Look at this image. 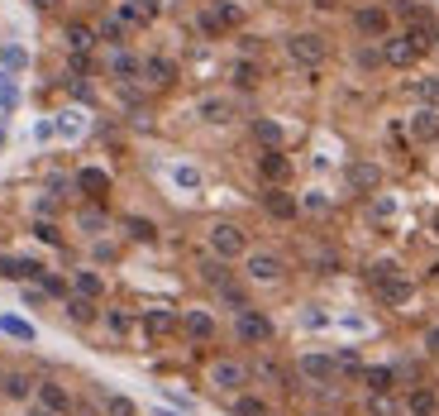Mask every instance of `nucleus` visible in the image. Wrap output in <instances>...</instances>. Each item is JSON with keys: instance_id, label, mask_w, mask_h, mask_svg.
<instances>
[{"instance_id": "5", "label": "nucleus", "mask_w": 439, "mask_h": 416, "mask_svg": "<svg viewBox=\"0 0 439 416\" xmlns=\"http://www.w3.org/2000/svg\"><path fill=\"white\" fill-rule=\"evenodd\" d=\"M239 340H249V345H267L272 340V320L258 316V311H239Z\"/></svg>"}, {"instance_id": "54", "label": "nucleus", "mask_w": 439, "mask_h": 416, "mask_svg": "<svg viewBox=\"0 0 439 416\" xmlns=\"http://www.w3.org/2000/svg\"><path fill=\"white\" fill-rule=\"evenodd\" d=\"M435 235H439V215H435Z\"/></svg>"}, {"instance_id": "13", "label": "nucleus", "mask_w": 439, "mask_h": 416, "mask_svg": "<svg viewBox=\"0 0 439 416\" xmlns=\"http://www.w3.org/2000/svg\"><path fill=\"white\" fill-rule=\"evenodd\" d=\"M139 77L148 81V86H172V81H177V67L167 63V58H148V63L139 67Z\"/></svg>"}, {"instance_id": "1", "label": "nucleus", "mask_w": 439, "mask_h": 416, "mask_svg": "<svg viewBox=\"0 0 439 416\" xmlns=\"http://www.w3.org/2000/svg\"><path fill=\"white\" fill-rule=\"evenodd\" d=\"M286 58H291L296 67H306V72L315 77V72L325 67L329 49H325V39H320V34H291V39H286Z\"/></svg>"}, {"instance_id": "52", "label": "nucleus", "mask_w": 439, "mask_h": 416, "mask_svg": "<svg viewBox=\"0 0 439 416\" xmlns=\"http://www.w3.org/2000/svg\"><path fill=\"white\" fill-rule=\"evenodd\" d=\"M33 5H38V10H58L63 0H33Z\"/></svg>"}, {"instance_id": "37", "label": "nucleus", "mask_w": 439, "mask_h": 416, "mask_svg": "<svg viewBox=\"0 0 439 416\" xmlns=\"http://www.w3.org/2000/svg\"><path fill=\"white\" fill-rule=\"evenodd\" d=\"M77 297H100V278L95 273H77Z\"/></svg>"}, {"instance_id": "6", "label": "nucleus", "mask_w": 439, "mask_h": 416, "mask_svg": "<svg viewBox=\"0 0 439 416\" xmlns=\"http://www.w3.org/2000/svg\"><path fill=\"white\" fill-rule=\"evenodd\" d=\"M415 58H420V49L410 44L406 34H396V39L387 34V44H382V63H392V67H410Z\"/></svg>"}, {"instance_id": "22", "label": "nucleus", "mask_w": 439, "mask_h": 416, "mask_svg": "<svg viewBox=\"0 0 439 416\" xmlns=\"http://www.w3.org/2000/svg\"><path fill=\"white\" fill-rule=\"evenodd\" d=\"M363 378H368V387H373V392H392V383H396V373L387 364L382 368H363Z\"/></svg>"}, {"instance_id": "41", "label": "nucleus", "mask_w": 439, "mask_h": 416, "mask_svg": "<svg viewBox=\"0 0 439 416\" xmlns=\"http://www.w3.org/2000/svg\"><path fill=\"white\" fill-rule=\"evenodd\" d=\"M201 34L205 39H220V34H224V24L215 19V10H201Z\"/></svg>"}, {"instance_id": "17", "label": "nucleus", "mask_w": 439, "mask_h": 416, "mask_svg": "<svg viewBox=\"0 0 439 416\" xmlns=\"http://www.w3.org/2000/svg\"><path fill=\"white\" fill-rule=\"evenodd\" d=\"M143 325H148V335H153V340H162V335H172V330H177V316L157 306V311H148V316H143Z\"/></svg>"}, {"instance_id": "20", "label": "nucleus", "mask_w": 439, "mask_h": 416, "mask_svg": "<svg viewBox=\"0 0 439 416\" xmlns=\"http://www.w3.org/2000/svg\"><path fill=\"white\" fill-rule=\"evenodd\" d=\"M410 129H415V139H439V115L425 106V111L410 120Z\"/></svg>"}, {"instance_id": "56", "label": "nucleus", "mask_w": 439, "mask_h": 416, "mask_svg": "<svg viewBox=\"0 0 439 416\" xmlns=\"http://www.w3.org/2000/svg\"><path fill=\"white\" fill-rule=\"evenodd\" d=\"M435 268H439V263H435Z\"/></svg>"}, {"instance_id": "2", "label": "nucleus", "mask_w": 439, "mask_h": 416, "mask_svg": "<svg viewBox=\"0 0 439 416\" xmlns=\"http://www.w3.org/2000/svg\"><path fill=\"white\" fill-rule=\"evenodd\" d=\"M210 249H215V258H239L244 254V235H239L234 225H210Z\"/></svg>"}, {"instance_id": "27", "label": "nucleus", "mask_w": 439, "mask_h": 416, "mask_svg": "<svg viewBox=\"0 0 439 416\" xmlns=\"http://www.w3.org/2000/svg\"><path fill=\"white\" fill-rule=\"evenodd\" d=\"M15 101H19L15 77H10V72H0V115H5V111H15Z\"/></svg>"}, {"instance_id": "4", "label": "nucleus", "mask_w": 439, "mask_h": 416, "mask_svg": "<svg viewBox=\"0 0 439 416\" xmlns=\"http://www.w3.org/2000/svg\"><path fill=\"white\" fill-rule=\"evenodd\" d=\"M353 29L368 34V39H387L392 34V19H387V10H377V5H363L358 15H353Z\"/></svg>"}, {"instance_id": "35", "label": "nucleus", "mask_w": 439, "mask_h": 416, "mask_svg": "<svg viewBox=\"0 0 439 416\" xmlns=\"http://www.w3.org/2000/svg\"><path fill=\"white\" fill-rule=\"evenodd\" d=\"M58 129H63L67 139H72V134H81V129H86V115H81V111H67L63 120H58Z\"/></svg>"}, {"instance_id": "3", "label": "nucleus", "mask_w": 439, "mask_h": 416, "mask_svg": "<svg viewBox=\"0 0 439 416\" xmlns=\"http://www.w3.org/2000/svg\"><path fill=\"white\" fill-rule=\"evenodd\" d=\"M210 383H215L220 392H239V387L249 383V368H244V364H229V359H220V364H210Z\"/></svg>"}, {"instance_id": "51", "label": "nucleus", "mask_w": 439, "mask_h": 416, "mask_svg": "<svg viewBox=\"0 0 439 416\" xmlns=\"http://www.w3.org/2000/svg\"><path fill=\"white\" fill-rule=\"evenodd\" d=\"M425 350L439 354V325H435V330H425Z\"/></svg>"}, {"instance_id": "32", "label": "nucleus", "mask_w": 439, "mask_h": 416, "mask_svg": "<svg viewBox=\"0 0 439 416\" xmlns=\"http://www.w3.org/2000/svg\"><path fill=\"white\" fill-rule=\"evenodd\" d=\"M415 96H420L425 106H439V77H420L415 81Z\"/></svg>"}, {"instance_id": "25", "label": "nucleus", "mask_w": 439, "mask_h": 416, "mask_svg": "<svg viewBox=\"0 0 439 416\" xmlns=\"http://www.w3.org/2000/svg\"><path fill=\"white\" fill-rule=\"evenodd\" d=\"M267 210H272L277 220H291V215H296V201L286 192H267Z\"/></svg>"}, {"instance_id": "26", "label": "nucleus", "mask_w": 439, "mask_h": 416, "mask_svg": "<svg viewBox=\"0 0 439 416\" xmlns=\"http://www.w3.org/2000/svg\"><path fill=\"white\" fill-rule=\"evenodd\" d=\"M38 397H43V407H53V412H67V407H72L58 383H38Z\"/></svg>"}, {"instance_id": "23", "label": "nucleus", "mask_w": 439, "mask_h": 416, "mask_svg": "<svg viewBox=\"0 0 439 416\" xmlns=\"http://www.w3.org/2000/svg\"><path fill=\"white\" fill-rule=\"evenodd\" d=\"M210 10H215V19L224 24V29H234V24H244V10H239L234 0H215Z\"/></svg>"}, {"instance_id": "40", "label": "nucleus", "mask_w": 439, "mask_h": 416, "mask_svg": "<svg viewBox=\"0 0 439 416\" xmlns=\"http://www.w3.org/2000/svg\"><path fill=\"white\" fill-rule=\"evenodd\" d=\"M100 39H110V44L120 49V44H125V24H120V19H105V24H100Z\"/></svg>"}, {"instance_id": "53", "label": "nucleus", "mask_w": 439, "mask_h": 416, "mask_svg": "<svg viewBox=\"0 0 439 416\" xmlns=\"http://www.w3.org/2000/svg\"><path fill=\"white\" fill-rule=\"evenodd\" d=\"M311 5H320V10H329V5H334V0H311Z\"/></svg>"}, {"instance_id": "39", "label": "nucleus", "mask_w": 439, "mask_h": 416, "mask_svg": "<svg viewBox=\"0 0 439 416\" xmlns=\"http://www.w3.org/2000/svg\"><path fill=\"white\" fill-rule=\"evenodd\" d=\"M258 77H263V72H258L253 63H239V67H234V81H239V86H258Z\"/></svg>"}, {"instance_id": "8", "label": "nucleus", "mask_w": 439, "mask_h": 416, "mask_svg": "<svg viewBox=\"0 0 439 416\" xmlns=\"http://www.w3.org/2000/svg\"><path fill=\"white\" fill-rule=\"evenodd\" d=\"M115 19H120L125 29H129V24H153V19H157V0H125Z\"/></svg>"}, {"instance_id": "44", "label": "nucleus", "mask_w": 439, "mask_h": 416, "mask_svg": "<svg viewBox=\"0 0 439 416\" xmlns=\"http://www.w3.org/2000/svg\"><path fill=\"white\" fill-rule=\"evenodd\" d=\"M234 412H239V416H267V407H263L258 397H239V407H234Z\"/></svg>"}, {"instance_id": "29", "label": "nucleus", "mask_w": 439, "mask_h": 416, "mask_svg": "<svg viewBox=\"0 0 439 416\" xmlns=\"http://www.w3.org/2000/svg\"><path fill=\"white\" fill-rule=\"evenodd\" d=\"M33 392V383L29 378H24V373H10V378H5V397H15V402H24Z\"/></svg>"}, {"instance_id": "46", "label": "nucleus", "mask_w": 439, "mask_h": 416, "mask_svg": "<svg viewBox=\"0 0 439 416\" xmlns=\"http://www.w3.org/2000/svg\"><path fill=\"white\" fill-rule=\"evenodd\" d=\"M110 330H115V335H125V330H129V316H125V311H110Z\"/></svg>"}, {"instance_id": "14", "label": "nucleus", "mask_w": 439, "mask_h": 416, "mask_svg": "<svg viewBox=\"0 0 439 416\" xmlns=\"http://www.w3.org/2000/svg\"><path fill=\"white\" fill-rule=\"evenodd\" d=\"M77 187L86 196H105L110 192V173H100V168H81L77 173Z\"/></svg>"}, {"instance_id": "28", "label": "nucleus", "mask_w": 439, "mask_h": 416, "mask_svg": "<svg viewBox=\"0 0 439 416\" xmlns=\"http://www.w3.org/2000/svg\"><path fill=\"white\" fill-rule=\"evenodd\" d=\"M0 330L15 335V340H33V325H29V320H19V316H0Z\"/></svg>"}, {"instance_id": "47", "label": "nucleus", "mask_w": 439, "mask_h": 416, "mask_svg": "<svg viewBox=\"0 0 439 416\" xmlns=\"http://www.w3.org/2000/svg\"><path fill=\"white\" fill-rule=\"evenodd\" d=\"M396 273V263L392 258H382V263H373V283H382V278H392Z\"/></svg>"}, {"instance_id": "7", "label": "nucleus", "mask_w": 439, "mask_h": 416, "mask_svg": "<svg viewBox=\"0 0 439 416\" xmlns=\"http://www.w3.org/2000/svg\"><path fill=\"white\" fill-rule=\"evenodd\" d=\"M196 115L210 120V125H229V120H234V101L229 96H201L196 101Z\"/></svg>"}, {"instance_id": "11", "label": "nucleus", "mask_w": 439, "mask_h": 416, "mask_svg": "<svg viewBox=\"0 0 439 416\" xmlns=\"http://www.w3.org/2000/svg\"><path fill=\"white\" fill-rule=\"evenodd\" d=\"M258 173H263L267 182H286L291 163H286V153H282V148H263V158H258Z\"/></svg>"}, {"instance_id": "45", "label": "nucleus", "mask_w": 439, "mask_h": 416, "mask_svg": "<svg viewBox=\"0 0 439 416\" xmlns=\"http://www.w3.org/2000/svg\"><path fill=\"white\" fill-rule=\"evenodd\" d=\"M373 215H377V220H392V215H396V201H392V196H382V201L373 206Z\"/></svg>"}, {"instance_id": "31", "label": "nucleus", "mask_w": 439, "mask_h": 416, "mask_svg": "<svg viewBox=\"0 0 439 416\" xmlns=\"http://www.w3.org/2000/svg\"><path fill=\"white\" fill-rule=\"evenodd\" d=\"M67 316H72V320H91V316H95L91 297H77V292H72V302H67Z\"/></svg>"}, {"instance_id": "33", "label": "nucleus", "mask_w": 439, "mask_h": 416, "mask_svg": "<svg viewBox=\"0 0 439 416\" xmlns=\"http://www.w3.org/2000/svg\"><path fill=\"white\" fill-rule=\"evenodd\" d=\"M172 182H177V187H187V192H196V187H201V173L182 163V168H172Z\"/></svg>"}, {"instance_id": "36", "label": "nucleus", "mask_w": 439, "mask_h": 416, "mask_svg": "<svg viewBox=\"0 0 439 416\" xmlns=\"http://www.w3.org/2000/svg\"><path fill=\"white\" fill-rule=\"evenodd\" d=\"M373 416H401V407H396V397H387V392H373Z\"/></svg>"}, {"instance_id": "12", "label": "nucleus", "mask_w": 439, "mask_h": 416, "mask_svg": "<svg viewBox=\"0 0 439 416\" xmlns=\"http://www.w3.org/2000/svg\"><path fill=\"white\" fill-rule=\"evenodd\" d=\"M377 292H382V302L387 306H401V302H410V278H401V273H392V278H382V283H377Z\"/></svg>"}, {"instance_id": "48", "label": "nucleus", "mask_w": 439, "mask_h": 416, "mask_svg": "<svg viewBox=\"0 0 439 416\" xmlns=\"http://www.w3.org/2000/svg\"><path fill=\"white\" fill-rule=\"evenodd\" d=\"M33 235H38V240H43V244H58V230H53V225H33Z\"/></svg>"}, {"instance_id": "42", "label": "nucleus", "mask_w": 439, "mask_h": 416, "mask_svg": "<svg viewBox=\"0 0 439 416\" xmlns=\"http://www.w3.org/2000/svg\"><path fill=\"white\" fill-rule=\"evenodd\" d=\"M125 230H129V235H134V240H143V244H148V240H153V235H157L153 225H148V220H139V215H134V220H129Z\"/></svg>"}, {"instance_id": "38", "label": "nucleus", "mask_w": 439, "mask_h": 416, "mask_svg": "<svg viewBox=\"0 0 439 416\" xmlns=\"http://www.w3.org/2000/svg\"><path fill=\"white\" fill-rule=\"evenodd\" d=\"M81 230H86V235H100V230H105V215H100V210H81Z\"/></svg>"}, {"instance_id": "21", "label": "nucleus", "mask_w": 439, "mask_h": 416, "mask_svg": "<svg viewBox=\"0 0 439 416\" xmlns=\"http://www.w3.org/2000/svg\"><path fill=\"white\" fill-rule=\"evenodd\" d=\"M253 139L263 148H282V125H272V120H258L253 125Z\"/></svg>"}, {"instance_id": "43", "label": "nucleus", "mask_w": 439, "mask_h": 416, "mask_svg": "<svg viewBox=\"0 0 439 416\" xmlns=\"http://www.w3.org/2000/svg\"><path fill=\"white\" fill-rule=\"evenodd\" d=\"M105 412L110 416H134V402L129 397H105Z\"/></svg>"}, {"instance_id": "50", "label": "nucleus", "mask_w": 439, "mask_h": 416, "mask_svg": "<svg viewBox=\"0 0 439 416\" xmlns=\"http://www.w3.org/2000/svg\"><path fill=\"white\" fill-rule=\"evenodd\" d=\"M334 368H348V373H353V368H358V354H353V350H344L339 359H334Z\"/></svg>"}, {"instance_id": "16", "label": "nucleus", "mask_w": 439, "mask_h": 416, "mask_svg": "<svg viewBox=\"0 0 439 416\" xmlns=\"http://www.w3.org/2000/svg\"><path fill=\"white\" fill-rule=\"evenodd\" d=\"M139 58H134V53H125V49H115V53H110V72H115V77H120V81H134V77H139Z\"/></svg>"}, {"instance_id": "30", "label": "nucleus", "mask_w": 439, "mask_h": 416, "mask_svg": "<svg viewBox=\"0 0 439 416\" xmlns=\"http://www.w3.org/2000/svg\"><path fill=\"white\" fill-rule=\"evenodd\" d=\"M67 44H72L77 53H86V49L95 44V29H86V24H72V29H67Z\"/></svg>"}, {"instance_id": "18", "label": "nucleus", "mask_w": 439, "mask_h": 416, "mask_svg": "<svg viewBox=\"0 0 439 416\" xmlns=\"http://www.w3.org/2000/svg\"><path fill=\"white\" fill-rule=\"evenodd\" d=\"M182 330H187L191 340H210V335H215V320L205 316V311H187V320H182Z\"/></svg>"}, {"instance_id": "10", "label": "nucleus", "mask_w": 439, "mask_h": 416, "mask_svg": "<svg viewBox=\"0 0 439 416\" xmlns=\"http://www.w3.org/2000/svg\"><path fill=\"white\" fill-rule=\"evenodd\" d=\"M249 278L253 283H277L282 278V258L277 254H249Z\"/></svg>"}, {"instance_id": "15", "label": "nucleus", "mask_w": 439, "mask_h": 416, "mask_svg": "<svg viewBox=\"0 0 439 416\" xmlns=\"http://www.w3.org/2000/svg\"><path fill=\"white\" fill-rule=\"evenodd\" d=\"M301 373L311 383H325L329 373H334V359H325V354H301Z\"/></svg>"}, {"instance_id": "19", "label": "nucleus", "mask_w": 439, "mask_h": 416, "mask_svg": "<svg viewBox=\"0 0 439 416\" xmlns=\"http://www.w3.org/2000/svg\"><path fill=\"white\" fill-rule=\"evenodd\" d=\"M0 67L15 77V72H24V67H29V53L19 49V44H0Z\"/></svg>"}, {"instance_id": "34", "label": "nucleus", "mask_w": 439, "mask_h": 416, "mask_svg": "<svg viewBox=\"0 0 439 416\" xmlns=\"http://www.w3.org/2000/svg\"><path fill=\"white\" fill-rule=\"evenodd\" d=\"M435 392H415V397H410V416H435Z\"/></svg>"}, {"instance_id": "55", "label": "nucleus", "mask_w": 439, "mask_h": 416, "mask_svg": "<svg viewBox=\"0 0 439 416\" xmlns=\"http://www.w3.org/2000/svg\"><path fill=\"white\" fill-rule=\"evenodd\" d=\"M0 139H5V129H0Z\"/></svg>"}, {"instance_id": "9", "label": "nucleus", "mask_w": 439, "mask_h": 416, "mask_svg": "<svg viewBox=\"0 0 439 416\" xmlns=\"http://www.w3.org/2000/svg\"><path fill=\"white\" fill-rule=\"evenodd\" d=\"M348 187L353 192H377L382 187V168L377 163H348Z\"/></svg>"}, {"instance_id": "24", "label": "nucleus", "mask_w": 439, "mask_h": 416, "mask_svg": "<svg viewBox=\"0 0 439 416\" xmlns=\"http://www.w3.org/2000/svg\"><path fill=\"white\" fill-rule=\"evenodd\" d=\"M410 44H415V49H430V44H435V19H415V24H410V34H406Z\"/></svg>"}, {"instance_id": "49", "label": "nucleus", "mask_w": 439, "mask_h": 416, "mask_svg": "<svg viewBox=\"0 0 439 416\" xmlns=\"http://www.w3.org/2000/svg\"><path fill=\"white\" fill-rule=\"evenodd\" d=\"M43 292H53V297H63V278H53V273H43Z\"/></svg>"}]
</instances>
